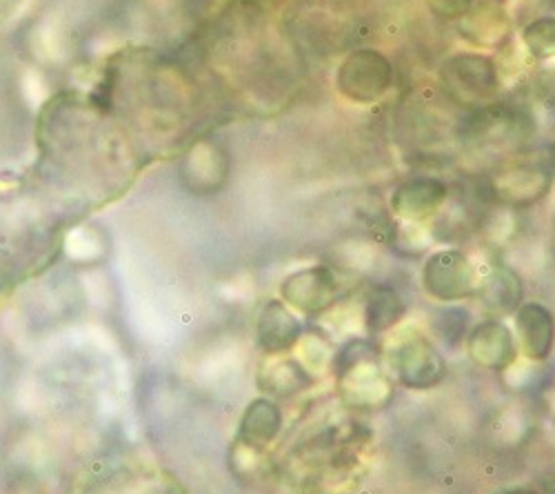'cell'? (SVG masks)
Returning <instances> with one entry per match:
<instances>
[{
  "instance_id": "obj_6",
  "label": "cell",
  "mask_w": 555,
  "mask_h": 494,
  "mask_svg": "<svg viewBox=\"0 0 555 494\" xmlns=\"http://www.w3.org/2000/svg\"><path fill=\"white\" fill-rule=\"evenodd\" d=\"M396 364L402 381L415 388L431 385L434 379L429 375L436 372L440 377L442 372L436 350L423 337H411L402 341L396 352Z\"/></svg>"
},
{
  "instance_id": "obj_5",
  "label": "cell",
  "mask_w": 555,
  "mask_h": 494,
  "mask_svg": "<svg viewBox=\"0 0 555 494\" xmlns=\"http://www.w3.org/2000/svg\"><path fill=\"white\" fill-rule=\"evenodd\" d=\"M449 188L434 176H418L402 183L391 199V207L406 220H425L434 216L447 201Z\"/></svg>"
},
{
  "instance_id": "obj_13",
  "label": "cell",
  "mask_w": 555,
  "mask_h": 494,
  "mask_svg": "<svg viewBox=\"0 0 555 494\" xmlns=\"http://www.w3.org/2000/svg\"><path fill=\"white\" fill-rule=\"evenodd\" d=\"M527 52L538 61L555 59V16H540L522 29Z\"/></svg>"
},
{
  "instance_id": "obj_4",
  "label": "cell",
  "mask_w": 555,
  "mask_h": 494,
  "mask_svg": "<svg viewBox=\"0 0 555 494\" xmlns=\"http://www.w3.org/2000/svg\"><path fill=\"white\" fill-rule=\"evenodd\" d=\"M338 294L340 283L336 275L322 265L300 269V273H294L283 281L285 301L305 314L325 312L336 303Z\"/></svg>"
},
{
  "instance_id": "obj_2",
  "label": "cell",
  "mask_w": 555,
  "mask_h": 494,
  "mask_svg": "<svg viewBox=\"0 0 555 494\" xmlns=\"http://www.w3.org/2000/svg\"><path fill=\"white\" fill-rule=\"evenodd\" d=\"M442 85L460 105H487L498 97L500 72L491 56L480 52H460L442 63Z\"/></svg>"
},
{
  "instance_id": "obj_15",
  "label": "cell",
  "mask_w": 555,
  "mask_h": 494,
  "mask_svg": "<svg viewBox=\"0 0 555 494\" xmlns=\"http://www.w3.org/2000/svg\"><path fill=\"white\" fill-rule=\"evenodd\" d=\"M434 16L444 21H462L472 10L474 0H425Z\"/></svg>"
},
{
  "instance_id": "obj_16",
  "label": "cell",
  "mask_w": 555,
  "mask_h": 494,
  "mask_svg": "<svg viewBox=\"0 0 555 494\" xmlns=\"http://www.w3.org/2000/svg\"><path fill=\"white\" fill-rule=\"evenodd\" d=\"M485 3H495V5L500 3V5H504V3H506V0H485Z\"/></svg>"
},
{
  "instance_id": "obj_14",
  "label": "cell",
  "mask_w": 555,
  "mask_h": 494,
  "mask_svg": "<svg viewBox=\"0 0 555 494\" xmlns=\"http://www.w3.org/2000/svg\"><path fill=\"white\" fill-rule=\"evenodd\" d=\"M278 423H281V415H278L273 403L258 401V403H254V408L247 413L245 432H247V436L260 439L264 443L275 434Z\"/></svg>"
},
{
  "instance_id": "obj_1",
  "label": "cell",
  "mask_w": 555,
  "mask_h": 494,
  "mask_svg": "<svg viewBox=\"0 0 555 494\" xmlns=\"http://www.w3.org/2000/svg\"><path fill=\"white\" fill-rule=\"evenodd\" d=\"M393 76V65L383 52L360 48L349 52L338 65L336 89L349 103L372 105L389 94Z\"/></svg>"
},
{
  "instance_id": "obj_11",
  "label": "cell",
  "mask_w": 555,
  "mask_h": 494,
  "mask_svg": "<svg viewBox=\"0 0 555 494\" xmlns=\"http://www.w3.org/2000/svg\"><path fill=\"white\" fill-rule=\"evenodd\" d=\"M522 292L520 277L508 267H495L493 275L478 286V294H482L485 303L502 312L516 309L522 301Z\"/></svg>"
},
{
  "instance_id": "obj_12",
  "label": "cell",
  "mask_w": 555,
  "mask_h": 494,
  "mask_svg": "<svg viewBox=\"0 0 555 494\" xmlns=\"http://www.w3.org/2000/svg\"><path fill=\"white\" fill-rule=\"evenodd\" d=\"M402 314H404V303L398 296V292L393 288L380 286L366 301V312H364L366 328L374 334L385 332L402 319Z\"/></svg>"
},
{
  "instance_id": "obj_9",
  "label": "cell",
  "mask_w": 555,
  "mask_h": 494,
  "mask_svg": "<svg viewBox=\"0 0 555 494\" xmlns=\"http://www.w3.org/2000/svg\"><path fill=\"white\" fill-rule=\"evenodd\" d=\"M469 350L474 354V358L482 366L489 368H502L514 358V337L508 332V328L504 324L498 321H487L482 326H478L472 332L469 339Z\"/></svg>"
},
{
  "instance_id": "obj_7",
  "label": "cell",
  "mask_w": 555,
  "mask_h": 494,
  "mask_svg": "<svg viewBox=\"0 0 555 494\" xmlns=\"http://www.w3.org/2000/svg\"><path fill=\"white\" fill-rule=\"evenodd\" d=\"M300 337V321L281 303L269 301L258 321V339L267 352L289 350Z\"/></svg>"
},
{
  "instance_id": "obj_8",
  "label": "cell",
  "mask_w": 555,
  "mask_h": 494,
  "mask_svg": "<svg viewBox=\"0 0 555 494\" xmlns=\"http://www.w3.org/2000/svg\"><path fill=\"white\" fill-rule=\"evenodd\" d=\"M516 326L531 358H546L553 350V314L540 303H525L516 314Z\"/></svg>"
},
{
  "instance_id": "obj_3",
  "label": "cell",
  "mask_w": 555,
  "mask_h": 494,
  "mask_svg": "<svg viewBox=\"0 0 555 494\" xmlns=\"http://www.w3.org/2000/svg\"><path fill=\"white\" fill-rule=\"evenodd\" d=\"M425 290L438 301H460L478 292V275L469 256L460 250L436 252L423 269Z\"/></svg>"
},
{
  "instance_id": "obj_10",
  "label": "cell",
  "mask_w": 555,
  "mask_h": 494,
  "mask_svg": "<svg viewBox=\"0 0 555 494\" xmlns=\"http://www.w3.org/2000/svg\"><path fill=\"white\" fill-rule=\"evenodd\" d=\"M460 34L476 48H495L508 36V18L495 3H482L462 18Z\"/></svg>"
}]
</instances>
